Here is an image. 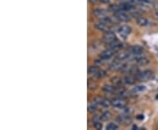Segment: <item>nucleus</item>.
Instances as JSON below:
<instances>
[{
    "label": "nucleus",
    "instance_id": "nucleus-1",
    "mask_svg": "<svg viewBox=\"0 0 158 130\" xmlns=\"http://www.w3.org/2000/svg\"><path fill=\"white\" fill-rule=\"evenodd\" d=\"M103 41L104 43H105V44H112L113 42L116 41V35L112 33V32H107L106 33H105L104 36H103Z\"/></svg>",
    "mask_w": 158,
    "mask_h": 130
},
{
    "label": "nucleus",
    "instance_id": "nucleus-2",
    "mask_svg": "<svg viewBox=\"0 0 158 130\" xmlns=\"http://www.w3.org/2000/svg\"><path fill=\"white\" fill-rule=\"evenodd\" d=\"M153 76V73L151 70H145L143 72H138L136 74V77L141 81H148Z\"/></svg>",
    "mask_w": 158,
    "mask_h": 130
},
{
    "label": "nucleus",
    "instance_id": "nucleus-3",
    "mask_svg": "<svg viewBox=\"0 0 158 130\" xmlns=\"http://www.w3.org/2000/svg\"><path fill=\"white\" fill-rule=\"evenodd\" d=\"M114 16L117 19H119L120 21H122V22H126V21H128L130 17L129 15L125 12V11H117L114 13Z\"/></svg>",
    "mask_w": 158,
    "mask_h": 130
},
{
    "label": "nucleus",
    "instance_id": "nucleus-4",
    "mask_svg": "<svg viewBox=\"0 0 158 130\" xmlns=\"http://www.w3.org/2000/svg\"><path fill=\"white\" fill-rule=\"evenodd\" d=\"M131 31H132V29H131V27L128 26H121L119 28L120 35L122 38H124V39H126V38L131 33Z\"/></svg>",
    "mask_w": 158,
    "mask_h": 130
},
{
    "label": "nucleus",
    "instance_id": "nucleus-5",
    "mask_svg": "<svg viewBox=\"0 0 158 130\" xmlns=\"http://www.w3.org/2000/svg\"><path fill=\"white\" fill-rule=\"evenodd\" d=\"M115 51L111 49H108L106 50L103 51L100 55H99V57L101 58V60H108L110 59L113 55H114Z\"/></svg>",
    "mask_w": 158,
    "mask_h": 130
},
{
    "label": "nucleus",
    "instance_id": "nucleus-6",
    "mask_svg": "<svg viewBox=\"0 0 158 130\" xmlns=\"http://www.w3.org/2000/svg\"><path fill=\"white\" fill-rule=\"evenodd\" d=\"M95 27L98 30V31H101V32H105L107 33L110 31V26H108V24H105L102 21H99V22H97L95 24Z\"/></svg>",
    "mask_w": 158,
    "mask_h": 130
},
{
    "label": "nucleus",
    "instance_id": "nucleus-7",
    "mask_svg": "<svg viewBox=\"0 0 158 130\" xmlns=\"http://www.w3.org/2000/svg\"><path fill=\"white\" fill-rule=\"evenodd\" d=\"M112 106L115 108H124L127 106V103L121 99H116L112 101Z\"/></svg>",
    "mask_w": 158,
    "mask_h": 130
},
{
    "label": "nucleus",
    "instance_id": "nucleus-8",
    "mask_svg": "<svg viewBox=\"0 0 158 130\" xmlns=\"http://www.w3.org/2000/svg\"><path fill=\"white\" fill-rule=\"evenodd\" d=\"M129 51L131 54H141V53H143V49H142V47H141L139 45H134V46L130 47Z\"/></svg>",
    "mask_w": 158,
    "mask_h": 130
},
{
    "label": "nucleus",
    "instance_id": "nucleus-9",
    "mask_svg": "<svg viewBox=\"0 0 158 130\" xmlns=\"http://www.w3.org/2000/svg\"><path fill=\"white\" fill-rule=\"evenodd\" d=\"M136 22L141 26H147L149 25V21L146 18H144V17H138V18H136Z\"/></svg>",
    "mask_w": 158,
    "mask_h": 130
},
{
    "label": "nucleus",
    "instance_id": "nucleus-10",
    "mask_svg": "<svg viewBox=\"0 0 158 130\" xmlns=\"http://www.w3.org/2000/svg\"><path fill=\"white\" fill-rule=\"evenodd\" d=\"M119 8L120 10L121 11H125V12H127V11H132L134 9V6L131 5V3H124V4H121L119 6Z\"/></svg>",
    "mask_w": 158,
    "mask_h": 130
},
{
    "label": "nucleus",
    "instance_id": "nucleus-11",
    "mask_svg": "<svg viewBox=\"0 0 158 130\" xmlns=\"http://www.w3.org/2000/svg\"><path fill=\"white\" fill-rule=\"evenodd\" d=\"M102 90H103L104 92H106V93H113V92H115L116 88L114 87L113 85L105 84V85H104L103 87H102Z\"/></svg>",
    "mask_w": 158,
    "mask_h": 130
},
{
    "label": "nucleus",
    "instance_id": "nucleus-12",
    "mask_svg": "<svg viewBox=\"0 0 158 130\" xmlns=\"http://www.w3.org/2000/svg\"><path fill=\"white\" fill-rule=\"evenodd\" d=\"M130 56V53L127 52H120L117 56H116V60L119 61H124L126 59H128Z\"/></svg>",
    "mask_w": 158,
    "mask_h": 130
},
{
    "label": "nucleus",
    "instance_id": "nucleus-13",
    "mask_svg": "<svg viewBox=\"0 0 158 130\" xmlns=\"http://www.w3.org/2000/svg\"><path fill=\"white\" fill-rule=\"evenodd\" d=\"M122 43H120V42H119V41H114V42H113L112 44H110V47H109V49H113V50H114L115 52L117 51V50H119V49H120L121 48H122Z\"/></svg>",
    "mask_w": 158,
    "mask_h": 130
},
{
    "label": "nucleus",
    "instance_id": "nucleus-14",
    "mask_svg": "<svg viewBox=\"0 0 158 130\" xmlns=\"http://www.w3.org/2000/svg\"><path fill=\"white\" fill-rule=\"evenodd\" d=\"M112 83H113V85L114 86L115 88H118V87H121L122 80H121V78H120L118 76H115V77L112 78Z\"/></svg>",
    "mask_w": 158,
    "mask_h": 130
},
{
    "label": "nucleus",
    "instance_id": "nucleus-15",
    "mask_svg": "<svg viewBox=\"0 0 158 130\" xmlns=\"http://www.w3.org/2000/svg\"><path fill=\"white\" fill-rule=\"evenodd\" d=\"M112 118V113L110 112H104L100 115V119L102 121H107Z\"/></svg>",
    "mask_w": 158,
    "mask_h": 130
},
{
    "label": "nucleus",
    "instance_id": "nucleus-16",
    "mask_svg": "<svg viewBox=\"0 0 158 130\" xmlns=\"http://www.w3.org/2000/svg\"><path fill=\"white\" fill-rule=\"evenodd\" d=\"M124 82H125L127 84H128V85H132V84H134V83H135V77L133 76H131V75L127 76H125V78H124Z\"/></svg>",
    "mask_w": 158,
    "mask_h": 130
},
{
    "label": "nucleus",
    "instance_id": "nucleus-17",
    "mask_svg": "<svg viewBox=\"0 0 158 130\" xmlns=\"http://www.w3.org/2000/svg\"><path fill=\"white\" fill-rule=\"evenodd\" d=\"M93 14L97 18H101L103 16H105V11L103 9H95L93 11Z\"/></svg>",
    "mask_w": 158,
    "mask_h": 130
},
{
    "label": "nucleus",
    "instance_id": "nucleus-18",
    "mask_svg": "<svg viewBox=\"0 0 158 130\" xmlns=\"http://www.w3.org/2000/svg\"><path fill=\"white\" fill-rule=\"evenodd\" d=\"M99 68L97 66H95V65H92V66H90L89 69H88V72L91 75H96L98 71H99Z\"/></svg>",
    "mask_w": 158,
    "mask_h": 130
},
{
    "label": "nucleus",
    "instance_id": "nucleus-19",
    "mask_svg": "<svg viewBox=\"0 0 158 130\" xmlns=\"http://www.w3.org/2000/svg\"><path fill=\"white\" fill-rule=\"evenodd\" d=\"M97 110V103L96 102H92L90 104H89L88 106V111L91 113H95L96 111Z\"/></svg>",
    "mask_w": 158,
    "mask_h": 130
},
{
    "label": "nucleus",
    "instance_id": "nucleus-20",
    "mask_svg": "<svg viewBox=\"0 0 158 130\" xmlns=\"http://www.w3.org/2000/svg\"><path fill=\"white\" fill-rule=\"evenodd\" d=\"M139 65H141V66H144V65H147L148 63V59L147 57H142L141 59H139L137 62H136Z\"/></svg>",
    "mask_w": 158,
    "mask_h": 130
},
{
    "label": "nucleus",
    "instance_id": "nucleus-21",
    "mask_svg": "<svg viewBox=\"0 0 158 130\" xmlns=\"http://www.w3.org/2000/svg\"><path fill=\"white\" fill-rule=\"evenodd\" d=\"M118 128H119L118 125L115 124V123H113V122H111V123H109V124L106 126V129H107V130H117Z\"/></svg>",
    "mask_w": 158,
    "mask_h": 130
},
{
    "label": "nucleus",
    "instance_id": "nucleus-22",
    "mask_svg": "<svg viewBox=\"0 0 158 130\" xmlns=\"http://www.w3.org/2000/svg\"><path fill=\"white\" fill-rule=\"evenodd\" d=\"M101 106H104V107H109L110 106H112V101H110L108 99H103L102 102H101Z\"/></svg>",
    "mask_w": 158,
    "mask_h": 130
},
{
    "label": "nucleus",
    "instance_id": "nucleus-23",
    "mask_svg": "<svg viewBox=\"0 0 158 130\" xmlns=\"http://www.w3.org/2000/svg\"><path fill=\"white\" fill-rule=\"evenodd\" d=\"M99 19H100V21H102V22H104L105 24H111L112 23V19L107 16H103V17H101Z\"/></svg>",
    "mask_w": 158,
    "mask_h": 130
},
{
    "label": "nucleus",
    "instance_id": "nucleus-24",
    "mask_svg": "<svg viewBox=\"0 0 158 130\" xmlns=\"http://www.w3.org/2000/svg\"><path fill=\"white\" fill-rule=\"evenodd\" d=\"M100 120H96V121H93V126L96 129H101L103 127V125L102 123L100 122Z\"/></svg>",
    "mask_w": 158,
    "mask_h": 130
},
{
    "label": "nucleus",
    "instance_id": "nucleus-25",
    "mask_svg": "<svg viewBox=\"0 0 158 130\" xmlns=\"http://www.w3.org/2000/svg\"><path fill=\"white\" fill-rule=\"evenodd\" d=\"M145 90V86L144 85H139V86H136V87L134 89V92L136 93V92H142Z\"/></svg>",
    "mask_w": 158,
    "mask_h": 130
},
{
    "label": "nucleus",
    "instance_id": "nucleus-26",
    "mask_svg": "<svg viewBox=\"0 0 158 130\" xmlns=\"http://www.w3.org/2000/svg\"><path fill=\"white\" fill-rule=\"evenodd\" d=\"M105 75H106V73H105V71H104V70H99L95 76L97 77V78H102V77H104V76H105Z\"/></svg>",
    "mask_w": 158,
    "mask_h": 130
},
{
    "label": "nucleus",
    "instance_id": "nucleus-27",
    "mask_svg": "<svg viewBox=\"0 0 158 130\" xmlns=\"http://www.w3.org/2000/svg\"><path fill=\"white\" fill-rule=\"evenodd\" d=\"M138 2L141 4H152L154 3V0H137Z\"/></svg>",
    "mask_w": 158,
    "mask_h": 130
},
{
    "label": "nucleus",
    "instance_id": "nucleus-28",
    "mask_svg": "<svg viewBox=\"0 0 158 130\" xmlns=\"http://www.w3.org/2000/svg\"><path fill=\"white\" fill-rule=\"evenodd\" d=\"M88 88L90 89V90H92V89H95L96 88V83H90V82H89L88 83Z\"/></svg>",
    "mask_w": 158,
    "mask_h": 130
},
{
    "label": "nucleus",
    "instance_id": "nucleus-29",
    "mask_svg": "<svg viewBox=\"0 0 158 130\" xmlns=\"http://www.w3.org/2000/svg\"><path fill=\"white\" fill-rule=\"evenodd\" d=\"M99 1L103 4H107V3H110L111 0H99Z\"/></svg>",
    "mask_w": 158,
    "mask_h": 130
},
{
    "label": "nucleus",
    "instance_id": "nucleus-30",
    "mask_svg": "<svg viewBox=\"0 0 158 130\" xmlns=\"http://www.w3.org/2000/svg\"><path fill=\"white\" fill-rule=\"evenodd\" d=\"M137 119H138V120H143V119H144V116L141 115V114H140V115L137 116Z\"/></svg>",
    "mask_w": 158,
    "mask_h": 130
},
{
    "label": "nucleus",
    "instance_id": "nucleus-31",
    "mask_svg": "<svg viewBox=\"0 0 158 130\" xmlns=\"http://www.w3.org/2000/svg\"><path fill=\"white\" fill-rule=\"evenodd\" d=\"M90 2H91L92 4H96V3L97 2V0H90Z\"/></svg>",
    "mask_w": 158,
    "mask_h": 130
},
{
    "label": "nucleus",
    "instance_id": "nucleus-32",
    "mask_svg": "<svg viewBox=\"0 0 158 130\" xmlns=\"http://www.w3.org/2000/svg\"><path fill=\"white\" fill-rule=\"evenodd\" d=\"M133 129H137V127H136V126H134V127H133Z\"/></svg>",
    "mask_w": 158,
    "mask_h": 130
},
{
    "label": "nucleus",
    "instance_id": "nucleus-33",
    "mask_svg": "<svg viewBox=\"0 0 158 130\" xmlns=\"http://www.w3.org/2000/svg\"><path fill=\"white\" fill-rule=\"evenodd\" d=\"M156 99H158V96H157V97H156Z\"/></svg>",
    "mask_w": 158,
    "mask_h": 130
}]
</instances>
